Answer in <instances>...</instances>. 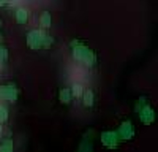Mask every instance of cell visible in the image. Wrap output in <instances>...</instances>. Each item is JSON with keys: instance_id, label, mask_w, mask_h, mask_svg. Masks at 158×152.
<instances>
[{"instance_id": "obj_6", "label": "cell", "mask_w": 158, "mask_h": 152, "mask_svg": "<svg viewBox=\"0 0 158 152\" xmlns=\"http://www.w3.org/2000/svg\"><path fill=\"white\" fill-rule=\"evenodd\" d=\"M139 117H141V122L144 125H150L155 120V112H153V109L149 105H144L141 108V111H139Z\"/></svg>"}, {"instance_id": "obj_8", "label": "cell", "mask_w": 158, "mask_h": 152, "mask_svg": "<svg viewBox=\"0 0 158 152\" xmlns=\"http://www.w3.org/2000/svg\"><path fill=\"white\" fill-rule=\"evenodd\" d=\"M59 100L62 101L63 105H67L71 101V89H62L59 94Z\"/></svg>"}, {"instance_id": "obj_11", "label": "cell", "mask_w": 158, "mask_h": 152, "mask_svg": "<svg viewBox=\"0 0 158 152\" xmlns=\"http://www.w3.org/2000/svg\"><path fill=\"white\" fill-rule=\"evenodd\" d=\"M11 150H13V141L11 139H5L0 144V152H11Z\"/></svg>"}, {"instance_id": "obj_12", "label": "cell", "mask_w": 158, "mask_h": 152, "mask_svg": "<svg viewBox=\"0 0 158 152\" xmlns=\"http://www.w3.org/2000/svg\"><path fill=\"white\" fill-rule=\"evenodd\" d=\"M82 86L81 84H73V91H71V97H74V98H79L82 95Z\"/></svg>"}, {"instance_id": "obj_14", "label": "cell", "mask_w": 158, "mask_h": 152, "mask_svg": "<svg viewBox=\"0 0 158 152\" xmlns=\"http://www.w3.org/2000/svg\"><path fill=\"white\" fill-rule=\"evenodd\" d=\"M6 59H8V51H6V48L0 46V65H2Z\"/></svg>"}, {"instance_id": "obj_9", "label": "cell", "mask_w": 158, "mask_h": 152, "mask_svg": "<svg viewBox=\"0 0 158 152\" xmlns=\"http://www.w3.org/2000/svg\"><path fill=\"white\" fill-rule=\"evenodd\" d=\"M40 25H41L43 29H49L51 27V15L48 11L41 13V16H40Z\"/></svg>"}, {"instance_id": "obj_15", "label": "cell", "mask_w": 158, "mask_h": 152, "mask_svg": "<svg viewBox=\"0 0 158 152\" xmlns=\"http://www.w3.org/2000/svg\"><path fill=\"white\" fill-rule=\"evenodd\" d=\"M52 43H54V38L52 36H44V41H43V49H48V48H51L52 46Z\"/></svg>"}, {"instance_id": "obj_2", "label": "cell", "mask_w": 158, "mask_h": 152, "mask_svg": "<svg viewBox=\"0 0 158 152\" xmlns=\"http://www.w3.org/2000/svg\"><path fill=\"white\" fill-rule=\"evenodd\" d=\"M46 33L43 30H32L27 33V44L30 49H43V41H44Z\"/></svg>"}, {"instance_id": "obj_13", "label": "cell", "mask_w": 158, "mask_h": 152, "mask_svg": "<svg viewBox=\"0 0 158 152\" xmlns=\"http://www.w3.org/2000/svg\"><path fill=\"white\" fill-rule=\"evenodd\" d=\"M6 119H8V111H6L5 106L0 105V124H2V122H6Z\"/></svg>"}, {"instance_id": "obj_18", "label": "cell", "mask_w": 158, "mask_h": 152, "mask_svg": "<svg viewBox=\"0 0 158 152\" xmlns=\"http://www.w3.org/2000/svg\"><path fill=\"white\" fill-rule=\"evenodd\" d=\"M0 133H2V127H0Z\"/></svg>"}, {"instance_id": "obj_16", "label": "cell", "mask_w": 158, "mask_h": 152, "mask_svg": "<svg viewBox=\"0 0 158 152\" xmlns=\"http://www.w3.org/2000/svg\"><path fill=\"white\" fill-rule=\"evenodd\" d=\"M144 105H147V103H146V98L141 97V98H139V101L135 105V111H136V112H139V111H141V108H142Z\"/></svg>"}, {"instance_id": "obj_4", "label": "cell", "mask_w": 158, "mask_h": 152, "mask_svg": "<svg viewBox=\"0 0 158 152\" xmlns=\"http://www.w3.org/2000/svg\"><path fill=\"white\" fill-rule=\"evenodd\" d=\"M16 98H18V89H16L15 84L0 86V100L16 101Z\"/></svg>"}, {"instance_id": "obj_17", "label": "cell", "mask_w": 158, "mask_h": 152, "mask_svg": "<svg viewBox=\"0 0 158 152\" xmlns=\"http://www.w3.org/2000/svg\"><path fill=\"white\" fill-rule=\"evenodd\" d=\"M6 2H8V0H0V6H3Z\"/></svg>"}, {"instance_id": "obj_7", "label": "cell", "mask_w": 158, "mask_h": 152, "mask_svg": "<svg viewBox=\"0 0 158 152\" xmlns=\"http://www.w3.org/2000/svg\"><path fill=\"white\" fill-rule=\"evenodd\" d=\"M16 21H18V24H25L29 21V11L25 8H18L16 10Z\"/></svg>"}, {"instance_id": "obj_3", "label": "cell", "mask_w": 158, "mask_h": 152, "mask_svg": "<svg viewBox=\"0 0 158 152\" xmlns=\"http://www.w3.org/2000/svg\"><path fill=\"white\" fill-rule=\"evenodd\" d=\"M135 135V129H133V124L130 120L123 122L120 127H118V132H117V136H118V141H128L131 139Z\"/></svg>"}, {"instance_id": "obj_10", "label": "cell", "mask_w": 158, "mask_h": 152, "mask_svg": "<svg viewBox=\"0 0 158 152\" xmlns=\"http://www.w3.org/2000/svg\"><path fill=\"white\" fill-rule=\"evenodd\" d=\"M82 100H84V106H92L94 105V91H85L82 92Z\"/></svg>"}, {"instance_id": "obj_1", "label": "cell", "mask_w": 158, "mask_h": 152, "mask_svg": "<svg viewBox=\"0 0 158 152\" xmlns=\"http://www.w3.org/2000/svg\"><path fill=\"white\" fill-rule=\"evenodd\" d=\"M71 48H73V56L76 60L85 63L87 67H92L95 63V54L87 46L77 43V41H71Z\"/></svg>"}, {"instance_id": "obj_5", "label": "cell", "mask_w": 158, "mask_h": 152, "mask_svg": "<svg viewBox=\"0 0 158 152\" xmlns=\"http://www.w3.org/2000/svg\"><path fill=\"white\" fill-rule=\"evenodd\" d=\"M101 143L109 149H114L118 144L117 132H104V133H101Z\"/></svg>"}]
</instances>
